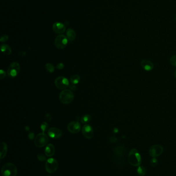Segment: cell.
Masks as SVG:
<instances>
[{"mask_svg": "<svg viewBox=\"0 0 176 176\" xmlns=\"http://www.w3.org/2000/svg\"><path fill=\"white\" fill-rule=\"evenodd\" d=\"M48 134L51 138L52 139H59L62 135V132L61 130L55 127L50 128L48 130Z\"/></svg>", "mask_w": 176, "mask_h": 176, "instance_id": "cell-11", "label": "cell"}, {"mask_svg": "<svg viewBox=\"0 0 176 176\" xmlns=\"http://www.w3.org/2000/svg\"><path fill=\"white\" fill-rule=\"evenodd\" d=\"M90 120H91V116L88 114H86V115L83 116L81 118V123H83V124H86V123H89Z\"/></svg>", "mask_w": 176, "mask_h": 176, "instance_id": "cell-22", "label": "cell"}, {"mask_svg": "<svg viewBox=\"0 0 176 176\" xmlns=\"http://www.w3.org/2000/svg\"><path fill=\"white\" fill-rule=\"evenodd\" d=\"M45 155L47 157H51L55 153V147L52 144H49L46 147L45 149Z\"/></svg>", "mask_w": 176, "mask_h": 176, "instance_id": "cell-15", "label": "cell"}, {"mask_svg": "<svg viewBox=\"0 0 176 176\" xmlns=\"http://www.w3.org/2000/svg\"><path fill=\"white\" fill-rule=\"evenodd\" d=\"M52 29L57 34H63L66 30V26L61 22H55L52 26Z\"/></svg>", "mask_w": 176, "mask_h": 176, "instance_id": "cell-13", "label": "cell"}, {"mask_svg": "<svg viewBox=\"0 0 176 176\" xmlns=\"http://www.w3.org/2000/svg\"><path fill=\"white\" fill-rule=\"evenodd\" d=\"M45 67H46V69L47 71L49 72V73H53L54 71L55 68H54L53 65H52L51 63H48L45 65Z\"/></svg>", "mask_w": 176, "mask_h": 176, "instance_id": "cell-23", "label": "cell"}, {"mask_svg": "<svg viewBox=\"0 0 176 176\" xmlns=\"http://www.w3.org/2000/svg\"><path fill=\"white\" fill-rule=\"evenodd\" d=\"M48 127H49V126H48V123L45 122H43L40 126V128L42 130V132H43V133H45V131H47V129H48Z\"/></svg>", "mask_w": 176, "mask_h": 176, "instance_id": "cell-24", "label": "cell"}, {"mask_svg": "<svg viewBox=\"0 0 176 176\" xmlns=\"http://www.w3.org/2000/svg\"><path fill=\"white\" fill-rule=\"evenodd\" d=\"M57 69H63L64 67V65L63 63H59L58 65H57Z\"/></svg>", "mask_w": 176, "mask_h": 176, "instance_id": "cell-31", "label": "cell"}, {"mask_svg": "<svg viewBox=\"0 0 176 176\" xmlns=\"http://www.w3.org/2000/svg\"><path fill=\"white\" fill-rule=\"evenodd\" d=\"M8 40V36L7 35H3L1 37L0 41L2 42H5L7 41Z\"/></svg>", "mask_w": 176, "mask_h": 176, "instance_id": "cell-28", "label": "cell"}, {"mask_svg": "<svg viewBox=\"0 0 176 176\" xmlns=\"http://www.w3.org/2000/svg\"><path fill=\"white\" fill-rule=\"evenodd\" d=\"M82 134L86 138L88 139H92L93 137V129L91 126L86 124L83 126L82 129Z\"/></svg>", "mask_w": 176, "mask_h": 176, "instance_id": "cell-12", "label": "cell"}, {"mask_svg": "<svg viewBox=\"0 0 176 176\" xmlns=\"http://www.w3.org/2000/svg\"><path fill=\"white\" fill-rule=\"evenodd\" d=\"M175 20H176V18H175Z\"/></svg>", "mask_w": 176, "mask_h": 176, "instance_id": "cell-35", "label": "cell"}, {"mask_svg": "<svg viewBox=\"0 0 176 176\" xmlns=\"http://www.w3.org/2000/svg\"><path fill=\"white\" fill-rule=\"evenodd\" d=\"M128 161L130 164L133 166L139 167L141 163V157L139 151L133 148L130 151L128 155Z\"/></svg>", "mask_w": 176, "mask_h": 176, "instance_id": "cell-1", "label": "cell"}, {"mask_svg": "<svg viewBox=\"0 0 176 176\" xmlns=\"http://www.w3.org/2000/svg\"><path fill=\"white\" fill-rule=\"evenodd\" d=\"M137 173L140 176H144L146 174V169L145 167L139 166L137 168Z\"/></svg>", "mask_w": 176, "mask_h": 176, "instance_id": "cell-21", "label": "cell"}, {"mask_svg": "<svg viewBox=\"0 0 176 176\" xmlns=\"http://www.w3.org/2000/svg\"><path fill=\"white\" fill-rule=\"evenodd\" d=\"M150 165L153 167H155L158 164V161L156 157H153V159L150 161Z\"/></svg>", "mask_w": 176, "mask_h": 176, "instance_id": "cell-25", "label": "cell"}, {"mask_svg": "<svg viewBox=\"0 0 176 176\" xmlns=\"http://www.w3.org/2000/svg\"><path fill=\"white\" fill-rule=\"evenodd\" d=\"M174 75H175V77L176 78V69L175 70V73H174Z\"/></svg>", "mask_w": 176, "mask_h": 176, "instance_id": "cell-34", "label": "cell"}, {"mask_svg": "<svg viewBox=\"0 0 176 176\" xmlns=\"http://www.w3.org/2000/svg\"><path fill=\"white\" fill-rule=\"evenodd\" d=\"M49 142V137L45 133L42 132L38 134L34 140V144L37 147H43Z\"/></svg>", "mask_w": 176, "mask_h": 176, "instance_id": "cell-4", "label": "cell"}, {"mask_svg": "<svg viewBox=\"0 0 176 176\" xmlns=\"http://www.w3.org/2000/svg\"><path fill=\"white\" fill-rule=\"evenodd\" d=\"M20 71V65L17 62H13L10 65L7 69L8 76L11 78H14L18 75Z\"/></svg>", "mask_w": 176, "mask_h": 176, "instance_id": "cell-5", "label": "cell"}, {"mask_svg": "<svg viewBox=\"0 0 176 176\" xmlns=\"http://www.w3.org/2000/svg\"><path fill=\"white\" fill-rule=\"evenodd\" d=\"M59 100L63 104H69L74 99V94L70 90H63L59 94Z\"/></svg>", "mask_w": 176, "mask_h": 176, "instance_id": "cell-3", "label": "cell"}, {"mask_svg": "<svg viewBox=\"0 0 176 176\" xmlns=\"http://www.w3.org/2000/svg\"><path fill=\"white\" fill-rule=\"evenodd\" d=\"M54 43L57 48L59 50H62L65 48L67 46L68 43V39L65 35H59L56 37Z\"/></svg>", "mask_w": 176, "mask_h": 176, "instance_id": "cell-7", "label": "cell"}, {"mask_svg": "<svg viewBox=\"0 0 176 176\" xmlns=\"http://www.w3.org/2000/svg\"><path fill=\"white\" fill-rule=\"evenodd\" d=\"M28 138L30 140H33L34 138V134L33 132H31L28 134Z\"/></svg>", "mask_w": 176, "mask_h": 176, "instance_id": "cell-33", "label": "cell"}, {"mask_svg": "<svg viewBox=\"0 0 176 176\" xmlns=\"http://www.w3.org/2000/svg\"><path fill=\"white\" fill-rule=\"evenodd\" d=\"M66 36L68 40L70 41H72L75 39L76 37L75 31L72 28H68L66 32Z\"/></svg>", "mask_w": 176, "mask_h": 176, "instance_id": "cell-16", "label": "cell"}, {"mask_svg": "<svg viewBox=\"0 0 176 176\" xmlns=\"http://www.w3.org/2000/svg\"><path fill=\"white\" fill-rule=\"evenodd\" d=\"M2 176H16L17 168L15 165L7 163L4 165L1 169Z\"/></svg>", "mask_w": 176, "mask_h": 176, "instance_id": "cell-2", "label": "cell"}, {"mask_svg": "<svg viewBox=\"0 0 176 176\" xmlns=\"http://www.w3.org/2000/svg\"><path fill=\"white\" fill-rule=\"evenodd\" d=\"M117 139L116 138H115V137H114L110 138V141L112 143H115V142H117Z\"/></svg>", "mask_w": 176, "mask_h": 176, "instance_id": "cell-32", "label": "cell"}, {"mask_svg": "<svg viewBox=\"0 0 176 176\" xmlns=\"http://www.w3.org/2000/svg\"></svg>", "mask_w": 176, "mask_h": 176, "instance_id": "cell-36", "label": "cell"}, {"mask_svg": "<svg viewBox=\"0 0 176 176\" xmlns=\"http://www.w3.org/2000/svg\"><path fill=\"white\" fill-rule=\"evenodd\" d=\"M163 152V147L160 145H154L149 150V155L153 157H156L162 155Z\"/></svg>", "mask_w": 176, "mask_h": 176, "instance_id": "cell-9", "label": "cell"}, {"mask_svg": "<svg viewBox=\"0 0 176 176\" xmlns=\"http://www.w3.org/2000/svg\"><path fill=\"white\" fill-rule=\"evenodd\" d=\"M59 167V163L56 159L54 158H50L46 163L45 167L47 172L50 174L55 173Z\"/></svg>", "mask_w": 176, "mask_h": 176, "instance_id": "cell-6", "label": "cell"}, {"mask_svg": "<svg viewBox=\"0 0 176 176\" xmlns=\"http://www.w3.org/2000/svg\"><path fill=\"white\" fill-rule=\"evenodd\" d=\"M69 88L71 90L75 91L77 89V87L75 86V85L73 84V83H71L69 84Z\"/></svg>", "mask_w": 176, "mask_h": 176, "instance_id": "cell-30", "label": "cell"}, {"mask_svg": "<svg viewBox=\"0 0 176 176\" xmlns=\"http://www.w3.org/2000/svg\"><path fill=\"white\" fill-rule=\"evenodd\" d=\"M170 63L174 67H176V55L171 57L170 59Z\"/></svg>", "mask_w": 176, "mask_h": 176, "instance_id": "cell-27", "label": "cell"}, {"mask_svg": "<svg viewBox=\"0 0 176 176\" xmlns=\"http://www.w3.org/2000/svg\"><path fill=\"white\" fill-rule=\"evenodd\" d=\"M81 128V124L77 121L71 122L69 123L67 126L68 131L72 133H77L80 131Z\"/></svg>", "mask_w": 176, "mask_h": 176, "instance_id": "cell-10", "label": "cell"}, {"mask_svg": "<svg viewBox=\"0 0 176 176\" xmlns=\"http://www.w3.org/2000/svg\"><path fill=\"white\" fill-rule=\"evenodd\" d=\"M5 76H6V73L4 70L1 69L0 71V78L1 79H3L4 78H5Z\"/></svg>", "mask_w": 176, "mask_h": 176, "instance_id": "cell-29", "label": "cell"}, {"mask_svg": "<svg viewBox=\"0 0 176 176\" xmlns=\"http://www.w3.org/2000/svg\"><path fill=\"white\" fill-rule=\"evenodd\" d=\"M1 50L3 53L6 55H9L12 53V49L8 45L3 44L1 46Z\"/></svg>", "mask_w": 176, "mask_h": 176, "instance_id": "cell-18", "label": "cell"}, {"mask_svg": "<svg viewBox=\"0 0 176 176\" xmlns=\"http://www.w3.org/2000/svg\"><path fill=\"white\" fill-rule=\"evenodd\" d=\"M80 80V77L79 75H73L72 76H71V77L70 78V81L71 83H73L75 85H76L77 83L79 82V81Z\"/></svg>", "mask_w": 176, "mask_h": 176, "instance_id": "cell-20", "label": "cell"}, {"mask_svg": "<svg viewBox=\"0 0 176 176\" xmlns=\"http://www.w3.org/2000/svg\"><path fill=\"white\" fill-rule=\"evenodd\" d=\"M115 155H118L119 157H121L124 155L125 153V148L123 146H118L116 147L114 150Z\"/></svg>", "mask_w": 176, "mask_h": 176, "instance_id": "cell-19", "label": "cell"}, {"mask_svg": "<svg viewBox=\"0 0 176 176\" xmlns=\"http://www.w3.org/2000/svg\"><path fill=\"white\" fill-rule=\"evenodd\" d=\"M7 149L8 148L6 143H5V142H2L1 143V151H0L1 159H2L3 158L5 157V155L7 153Z\"/></svg>", "mask_w": 176, "mask_h": 176, "instance_id": "cell-17", "label": "cell"}, {"mask_svg": "<svg viewBox=\"0 0 176 176\" xmlns=\"http://www.w3.org/2000/svg\"><path fill=\"white\" fill-rule=\"evenodd\" d=\"M55 85L60 90H65L69 86L68 79L63 76L57 77L55 80Z\"/></svg>", "mask_w": 176, "mask_h": 176, "instance_id": "cell-8", "label": "cell"}, {"mask_svg": "<svg viewBox=\"0 0 176 176\" xmlns=\"http://www.w3.org/2000/svg\"><path fill=\"white\" fill-rule=\"evenodd\" d=\"M141 67L146 71H151L154 67V65L151 61L148 59H143L141 62Z\"/></svg>", "mask_w": 176, "mask_h": 176, "instance_id": "cell-14", "label": "cell"}, {"mask_svg": "<svg viewBox=\"0 0 176 176\" xmlns=\"http://www.w3.org/2000/svg\"><path fill=\"white\" fill-rule=\"evenodd\" d=\"M37 159L39 161L43 162L46 160V155H44L43 154L39 153L37 155Z\"/></svg>", "mask_w": 176, "mask_h": 176, "instance_id": "cell-26", "label": "cell"}]
</instances>
